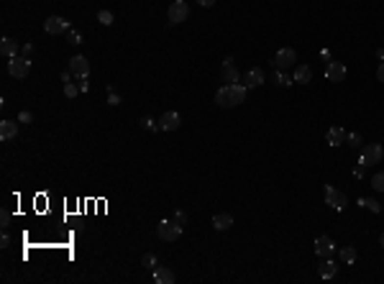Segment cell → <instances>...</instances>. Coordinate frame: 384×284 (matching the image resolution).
I'll return each instance as SVG.
<instances>
[{"instance_id":"6da1fadb","label":"cell","mask_w":384,"mask_h":284,"mask_svg":"<svg viewBox=\"0 0 384 284\" xmlns=\"http://www.w3.org/2000/svg\"><path fill=\"white\" fill-rule=\"evenodd\" d=\"M246 85H223L218 93H216V103L220 108H236V105H241L243 100H246Z\"/></svg>"},{"instance_id":"7a4b0ae2","label":"cell","mask_w":384,"mask_h":284,"mask_svg":"<svg viewBox=\"0 0 384 284\" xmlns=\"http://www.w3.org/2000/svg\"><path fill=\"white\" fill-rule=\"evenodd\" d=\"M156 236L162 238V241H177L179 236H182V223L179 220H162L159 225H156Z\"/></svg>"},{"instance_id":"3957f363","label":"cell","mask_w":384,"mask_h":284,"mask_svg":"<svg viewBox=\"0 0 384 284\" xmlns=\"http://www.w3.org/2000/svg\"><path fill=\"white\" fill-rule=\"evenodd\" d=\"M28 72H31V59H28V56H10V62H8V74L10 77L24 79V77H28Z\"/></svg>"},{"instance_id":"277c9868","label":"cell","mask_w":384,"mask_h":284,"mask_svg":"<svg viewBox=\"0 0 384 284\" xmlns=\"http://www.w3.org/2000/svg\"><path fill=\"white\" fill-rule=\"evenodd\" d=\"M382 156H384V149H382V146H379V143H369V146H364V151H361L359 164H361V166L379 164V162H382Z\"/></svg>"},{"instance_id":"5b68a950","label":"cell","mask_w":384,"mask_h":284,"mask_svg":"<svg viewBox=\"0 0 384 284\" xmlns=\"http://www.w3.org/2000/svg\"><path fill=\"white\" fill-rule=\"evenodd\" d=\"M169 24H182V21H187V16H190V8H187V3L185 0H174L172 5H169Z\"/></svg>"},{"instance_id":"8992f818","label":"cell","mask_w":384,"mask_h":284,"mask_svg":"<svg viewBox=\"0 0 384 284\" xmlns=\"http://www.w3.org/2000/svg\"><path fill=\"white\" fill-rule=\"evenodd\" d=\"M346 202H348V200H346V195H343L341 189H336V187H331V185L325 187V205H331L333 210H343Z\"/></svg>"},{"instance_id":"52a82bcc","label":"cell","mask_w":384,"mask_h":284,"mask_svg":"<svg viewBox=\"0 0 384 284\" xmlns=\"http://www.w3.org/2000/svg\"><path fill=\"white\" fill-rule=\"evenodd\" d=\"M295 62H297V54H295V49H289V47L279 49L274 54V67H277V70H287V67H292Z\"/></svg>"},{"instance_id":"ba28073f","label":"cell","mask_w":384,"mask_h":284,"mask_svg":"<svg viewBox=\"0 0 384 284\" xmlns=\"http://www.w3.org/2000/svg\"><path fill=\"white\" fill-rule=\"evenodd\" d=\"M44 31L51 33V36H59V33L70 31V21H64V18H59V16H51V18L44 21Z\"/></svg>"},{"instance_id":"9c48e42d","label":"cell","mask_w":384,"mask_h":284,"mask_svg":"<svg viewBox=\"0 0 384 284\" xmlns=\"http://www.w3.org/2000/svg\"><path fill=\"white\" fill-rule=\"evenodd\" d=\"M346 74H348V70L341 62H328V67H325V79L328 82H343Z\"/></svg>"},{"instance_id":"30bf717a","label":"cell","mask_w":384,"mask_h":284,"mask_svg":"<svg viewBox=\"0 0 384 284\" xmlns=\"http://www.w3.org/2000/svg\"><path fill=\"white\" fill-rule=\"evenodd\" d=\"M70 72L74 74V77H80V79H85L87 74H90V62L85 59V56H72L70 59Z\"/></svg>"},{"instance_id":"8fae6325","label":"cell","mask_w":384,"mask_h":284,"mask_svg":"<svg viewBox=\"0 0 384 284\" xmlns=\"http://www.w3.org/2000/svg\"><path fill=\"white\" fill-rule=\"evenodd\" d=\"M333 251H336V243H333L331 236H318V238H315V254H318V256L328 259Z\"/></svg>"},{"instance_id":"7c38bea8","label":"cell","mask_w":384,"mask_h":284,"mask_svg":"<svg viewBox=\"0 0 384 284\" xmlns=\"http://www.w3.org/2000/svg\"><path fill=\"white\" fill-rule=\"evenodd\" d=\"M179 123H182L179 113H177V110H167L164 116L159 118V128H162V131H177Z\"/></svg>"},{"instance_id":"4fadbf2b","label":"cell","mask_w":384,"mask_h":284,"mask_svg":"<svg viewBox=\"0 0 384 284\" xmlns=\"http://www.w3.org/2000/svg\"><path fill=\"white\" fill-rule=\"evenodd\" d=\"M241 79L239 70L233 67V59L231 56H225V62H223V82H228V85H236Z\"/></svg>"},{"instance_id":"5bb4252c","label":"cell","mask_w":384,"mask_h":284,"mask_svg":"<svg viewBox=\"0 0 384 284\" xmlns=\"http://www.w3.org/2000/svg\"><path fill=\"white\" fill-rule=\"evenodd\" d=\"M343 141H346V131L341 126L328 128V133H325V143H328V146H341Z\"/></svg>"},{"instance_id":"9a60e30c","label":"cell","mask_w":384,"mask_h":284,"mask_svg":"<svg viewBox=\"0 0 384 284\" xmlns=\"http://www.w3.org/2000/svg\"><path fill=\"white\" fill-rule=\"evenodd\" d=\"M18 133V123L16 120H3L0 123V141H10Z\"/></svg>"},{"instance_id":"2e32d148","label":"cell","mask_w":384,"mask_h":284,"mask_svg":"<svg viewBox=\"0 0 384 284\" xmlns=\"http://www.w3.org/2000/svg\"><path fill=\"white\" fill-rule=\"evenodd\" d=\"M154 279L159 282V284H174L177 277H174V271L169 269V266H156L154 269Z\"/></svg>"},{"instance_id":"e0dca14e","label":"cell","mask_w":384,"mask_h":284,"mask_svg":"<svg viewBox=\"0 0 384 284\" xmlns=\"http://www.w3.org/2000/svg\"><path fill=\"white\" fill-rule=\"evenodd\" d=\"M262 82H264V72L259 70V67L248 70V72H246V77H243V85H246V87H259Z\"/></svg>"},{"instance_id":"ac0fdd59","label":"cell","mask_w":384,"mask_h":284,"mask_svg":"<svg viewBox=\"0 0 384 284\" xmlns=\"http://www.w3.org/2000/svg\"><path fill=\"white\" fill-rule=\"evenodd\" d=\"M231 225H233V218L228 213H218L216 218H213V228H216V231H228Z\"/></svg>"},{"instance_id":"d6986e66","label":"cell","mask_w":384,"mask_h":284,"mask_svg":"<svg viewBox=\"0 0 384 284\" xmlns=\"http://www.w3.org/2000/svg\"><path fill=\"white\" fill-rule=\"evenodd\" d=\"M16 51H18V44L10 39V36L0 39V54H3V56H16Z\"/></svg>"},{"instance_id":"ffe728a7","label":"cell","mask_w":384,"mask_h":284,"mask_svg":"<svg viewBox=\"0 0 384 284\" xmlns=\"http://www.w3.org/2000/svg\"><path fill=\"white\" fill-rule=\"evenodd\" d=\"M310 79H312V70H310L308 64H300L297 70H295V82H300V85H308Z\"/></svg>"},{"instance_id":"44dd1931","label":"cell","mask_w":384,"mask_h":284,"mask_svg":"<svg viewBox=\"0 0 384 284\" xmlns=\"http://www.w3.org/2000/svg\"><path fill=\"white\" fill-rule=\"evenodd\" d=\"M318 274H320L323 279H333V277L338 274V266L333 264V261H328V259H325L323 264H320V269H318Z\"/></svg>"},{"instance_id":"7402d4cb","label":"cell","mask_w":384,"mask_h":284,"mask_svg":"<svg viewBox=\"0 0 384 284\" xmlns=\"http://www.w3.org/2000/svg\"><path fill=\"white\" fill-rule=\"evenodd\" d=\"M359 205L366 208V210H371V213H382V205H379L374 197H359Z\"/></svg>"},{"instance_id":"603a6c76","label":"cell","mask_w":384,"mask_h":284,"mask_svg":"<svg viewBox=\"0 0 384 284\" xmlns=\"http://www.w3.org/2000/svg\"><path fill=\"white\" fill-rule=\"evenodd\" d=\"M341 259L346 261V264H354V261L359 259L356 248H354V246H343V248H341Z\"/></svg>"},{"instance_id":"cb8c5ba5","label":"cell","mask_w":384,"mask_h":284,"mask_svg":"<svg viewBox=\"0 0 384 284\" xmlns=\"http://www.w3.org/2000/svg\"><path fill=\"white\" fill-rule=\"evenodd\" d=\"M371 187H374L377 192H384V172L374 174V179H371Z\"/></svg>"},{"instance_id":"d4e9b609","label":"cell","mask_w":384,"mask_h":284,"mask_svg":"<svg viewBox=\"0 0 384 284\" xmlns=\"http://www.w3.org/2000/svg\"><path fill=\"white\" fill-rule=\"evenodd\" d=\"M141 266H146V269H156V256H154V254H144Z\"/></svg>"},{"instance_id":"484cf974","label":"cell","mask_w":384,"mask_h":284,"mask_svg":"<svg viewBox=\"0 0 384 284\" xmlns=\"http://www.w3.org/2000/svg\"><path fill=\"white\" fill-rule=\"evenodd\" d=\"M97 21H100L103 26H110V24H113V13H110V10H100V13H97Z\"/></svg>"},{"instance_id":"4316f807","label":"cell","mask_w":384,"mask_h":284,"mask_svg":"<svg viewBox=\"0 0 384 284\" xmlns=\"http://www.w3.org/2000/svg\"><path fill=\"white\" fill-rule=\"evenodd\" d=\"M67 41H70V44H74V47H77V44H82L80 31H67Z\"/></svg>"},{"instance_id":"83f0119b","label":"cell","mask_w":384,"mask_h":284,"mask_svg":"<svg viewBox=\"0 0 384 284\" xmlns=\"http://www.w3.org/2000/svg\"><path fill=\"white\" fill-rule=\"evenodd\" d=\"M346 143L348 146H361V136L359 133H346Z\"/></svg>"},{"instance_id":"f1b7e54d","label":"cell","mask_w":384,"mask_h":284,"mask_svg":"<svg viewBox=\"0 0 384 284\" xmlns=\"http://www.w3.org/2000/svg\"><path fill=\"white\" fill-rule=\"evenodd\" d=\"M141 128H146V131H159V126H156L151 118H141Z\"/></svg>"},{"instance_id":"f546056e","label":"cell","mask_w":384,"mask_h":284,"mask_svg":"<svg viewBox=\"0 0 384 284\" xmlns=\"http://www.w3.org/2000/svg\"><path fill=\"white\" fill-rule=\"evenodd\" d=\"M64 95L67 97H77V87L72 82H64Z\"/></svg>"},{"instance_id":"4dcf8cb0","label":"cell","mask_w":384,"mask_h":284,"mask_svg":"<svg viewBox=\"0 0 384 284\" xmlns=\"http://www.w3.org/2000/svg\"><path fill=\"white\" fill-rule=\"evenodd\" d=\"M277 82H279L282 87H287V85H292V82H295V79H292V77H287V74H282V72H279V74H277Z\"/></svg>"},{"instance_id":"1f68e13d","label":"cell","mask_w":384,"mask_h":284,"mask_svg":"<svg viewBox=\"0 0 384 284\" xmlns=\"http://www.w3.org/2000/svg\"><path fill=\"white\" fill-rule=\"evenodd\" d=\"M0 223H3V231H8V225H10V213L8 210L0 213Z\"/></svg>"},{"instance_id":"d6a6232c","label":"cell","mask_w":384,"mask_h":284,"mask_svg":"<svg viewBox=\"0 0 384 284\" xmlns=\"http://www.w3.org/2000/svg\"><path fill=\"white\" fill-rule=\"evenodd\" d=\"M108 105H113V108H116V105H120V97H118L116 93H113V90L108 93Z\"/></svg>"},{"instance_id":"836d02e7","label":"cell","mask_w":384,"mask_h":284,"mask_svg":"<svg viewBox=\"0 0 384 284\" xmlns=\"http://www.w3.org/2000/svg\"><path fill=\"white\" fill-rule=\"evenodd\" d=\"M31 120H33V116H31L28 110H24V113L18 116V123H31Z\"/></svg>"},{"instance_id":"e575fe53","label":"cell","mask_w":384,"mask_h":284,"mask_svg":"<svg viewBox=\"0 0 384 284\" xmlns=\"http://www.w3.org/2000/svg\"><path fill=\"white\" fill-rule=\"evenodd\" d=\"M0 246H3V248H8V246H10V236H8V231H3V238H0Z\"/></svg>"},{"instance_id":"d590c367","label":"cell","mask_w":384,"mask_h":284,"mask_svg":"<svg viewBox=\"0 0 384 284\" xmlns=\"http://www.w3.org/2000/svg\"><path fill=\"white\" fill-rule=\"evenodd\" d=\"M364 169H366V166H361V164H359V166L354 169V177H356V179H361V177H364Z\"/></svg>"},{"instance_id":"8d00e7d4","label":"cell","mask_w":384,"mask_h":284,"mask_svg":"<svg viewBox=\"0 0 384 284\" xmlns=\"http://www.w3.org/2000/svg\"><path fill=\"white\" fill-rule=\"evenodd\" d=\"M377 79H379V82H384V62L379 64V70H377Z\"/></svg>"},{"instance_id":"74e56055","label":"cell","mask_w":384,"mask_h":284,"mask_svg":"<svg viewBox=\"0 0 384 284\" xmlns=\"http://www.w3.org/2000/svg\"><path fill=\"white\" fill-rule=\"evenodd\" d=\"M197 5H202V8H210V5H216V0H197Z\"/></svg>"},{"instance_id":"f35d334b","label":"cell","mask_w":384,"mask_h":284,"mask_svg":"<svg viewBox=\"0 0 384 284\" xmlns=\"http://www.w3.org/2000/svg\"><path fill=\"white\" fill-rule=\"evenodd\" d=\"M177 220H179V223H187V215H185L182 210H177Z\"/></svg>"},{"instance_id":"ab89813d","label":"cell","mask_w":384,"mask_h":284,"mask_svg":"<svg viewBox=\"0 0 384 284\" xmlns=\"http://www.w3.org/2000/svg\"><path fill=\"white\" fill-rule=\"evenodd\" d=\"M21 51H24V56H28V54L33 51V47H31V44H26V47H24V49H21Z\"/></svg>"},{"instance_id":"60d3db41","label":"cell","mask_w":384,"mask_h":284,"mask_svg":"<svg viewBox=\"0 0 384 284\" xmlns=\"http://www.w3.org/2000/svg\"><path fill=\"white\" fill-rule=\"evenodd\" d=\"M379 243H382V248H384V233L379 236Z\"/></svg>"}]
</instances>
